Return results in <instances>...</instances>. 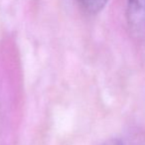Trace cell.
I'll return each instance as SVG.
<instances>
[{"instance_id":"obj_1","label":"cell","mask_w":145,"mask_h":145,"mask_svg":"<svg viewBox=\"0 0 145 145\" xmlns=\"http://www.w3.org/2000/svg\"><path fill=\"white\" fill-rule=\"evenodd\" d=\"M126 19L134 36L145 37V0H127Z\"/></svg>"},{"instance_id":"obj_3","label":"cell","mask_w":145,"mask_h":145,"mask_svg":"<svg viewBox=\"0 0 145 145\" xmlns=\"http://www.w3.org/2000/svg\"><path fill=\"white\" fill-rule=\"evenodd\" d=\"M101 145H137L134 141L130 140L129 138H125V137H115V138L108 139L103 143Z\"/></svg>"},{"instance_id":"obj_2","label":"cell","mask_w":145,"mask_h":145,"mask_svg":"<svg viewBox=\"0 0 145 145\" xmlns=\"http://www.w3.org/2000/svg\"><path fill=\"white\" fill-rule=\"evenodd\" d=\"M77 2L85 12L97 14L105 8L108 0H77Z\"/></svg>"}]
</instances>
